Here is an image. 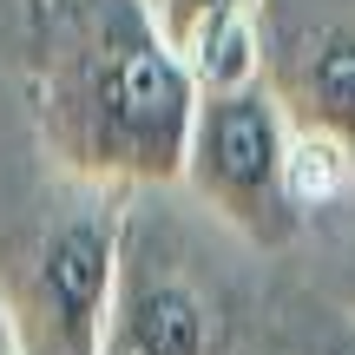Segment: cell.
Masks as SVG:
<instances>
[{
	"mask_svg": "<svg viewBox=\"0 0 355 355\" xmlns=\"http://www.w3.org/2000/svg\"><path fill=\"white\" fill-rule=\"evenodd\" d=\"M198 73L165 46L152 0H40L33 139L53 178L92 191L184 184Z\"/></svg>",
	"mask_w": 355,
	"mask_h": 355,
	"instance_id": "1",
	"label": "cell"
},
{
	"mask_svg": "<svg viewBox=\"0 0 355 355\" xmlns=\"http://www.w3.org/2000/svg\"><path fill=\"white\" fill-rule=\"evenodd\" d=\"M132 198L53 178V204L0 237V322L20 355H105Z\"/></svg>",
	"mask_w": 355,
	"mask_h": 355,
	"instance_id": "2",
	"label": "cell"
},
{
	"mask_svg": "<svg viewBox=\"0 0 355 355\" xmlns=\"http://www.w3.org/2000/svg\"><path fill=\"white\" fill-rule=\"evenodd\" d=\"M290 132L296 125L270 92V79L198 92L184 191L257 250L290 243V230L303 224L290 204Z\"/></svg>",
	"mask_w": 355,
	"mask_h": 355,
	"instance_id": "3",
	"label": "cell"
},
{
	"mask_svg": "<svg viewBox=\"0 0 355 355\" xmlns=\"http://www.w3.org/2000/svg\"><path fill=\"white\" fill-rule=\"evenodd\" d=\"M224 349H230L224 303L184 263L158 257L132 224L112 322H105V355H224Z\"/></svg>",
	"mask_w": 355,
	"mask_h": 355,
	"instance_id": "4",
	"label": "cell"
},
{
	"mask_svg": "<svg viewBox=\"0 0 355 355\" xmlns=\"http://www.w3.org/2000/svg\"><path fill=\"white\" fill-rule=\"evenodd\" d=\"M165 46L198 73V92L263 79V0H152Z\"/></svg>",
	"mask_w": 355,
	"mask_h": 355,
	"instance_id": "5",
	"label": "cell"
},
{
	"mask_svg": "<svg viewBox=\"0 0 355 355\" xmlns=\"http://www.w3.org/2000/svg\"><path fill=\"white\" fill-rule=\"evenodd\" d=\"M263 79L296 132L355 145V20H322L296 53H283V66H263Z\"/></svg>",
	"mask_w": 355,
	"mask_h": 355,
	"instance_id": "6",
	"label": "cell"
},
{
	"mask_svg": "<svg viewBox=\"0 0 355 355\" xmlns=\"http://www.w3.org/2000/svg\"><path fill=\"white\" fill-rule=\"evenodd\" d=\"M349 184H355V145L329 139V132H290V204H296V217L349 198Z\"/></svg>",
	"mask_w": 355,
	"mask_h": 355,
	"instance_id": "7",
	"label": "cell"
},
{
	"mask_svg": "<svg viewBox=\"0 0 355 355\" xmlns=\"http://www.w3.org/2000/svg\"><path fill=\"white\" fill-rule=\"evenodd\" d=\"M316 355H355V329H343V336H329V343H322Z\"/></svg>",
	"mask_w": 355,
	"mask_h": 355,
	"instance_id": "8",
	"label": "cell"
},
{
	"mask_svg": "<svg viewBox=\"0 0 355 355\" xmlns=\"http://www.w3.org/2000/svg\"><path fill=\"white\" fill-rule=\"evenodd\" d=\"M0 355H20V349H13V336H7V322H0Z\"/></svg>",
	"mask_w": 355,
	"mask_h": 355,
	"instance_id": "9",
	"label": "cell"
}]
</instances>
